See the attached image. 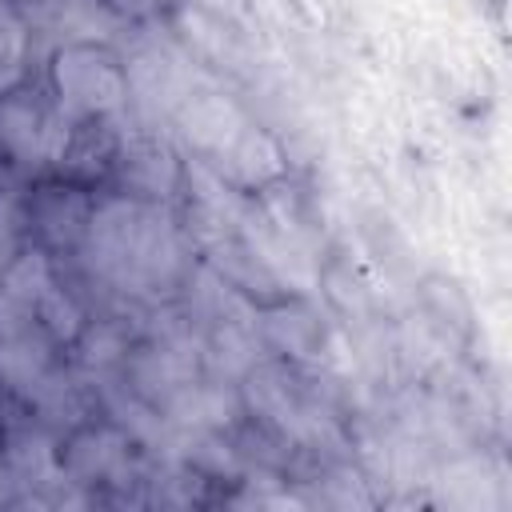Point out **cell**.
Returning <instances> with one entry per match:
<instances>
[{
    "mask_svg": "<svg viewBox=\"0 0 512 512\" xmlns=\"http://www.w3.org/2000/svg\"><path fill=\"white\" fill-rule=\"evenodd\" d=\"M52 88L68 120H104L128 100V76L100 44L60 48L52 60Z\"/></svg>",
    "mask_w": 512,
    "mask_h": 512,
    "instance_id": "6da1fadb",
    "label": "cell"
},
{
    "mask_svg": "<svg viewBox=\"0 0 512 512\" xmlns=\"http://www.w3.org/2000/svg\"><path fill=\"white\" fill-rule=\"evenodd\" d=\"M68 132V116L36 92L12 88L8 96H0V144L20 168L60 164Z\"/></svg>",
    "mask_w": 512,
    "mask_h": 512,
    "instance_id": "7a4b0ae2",
    "label": "cell"
},
{
    "mask_svg": "<svg viewBox=\"0 0 512 512\" xmlns=\"http://www.w3.org/2000/svg\"><path fill=\"white\" fill-rule=\"evenodd\" d=\"M184 272V236L172 220V212L156 200H144L140 208V228H136V244L128 256V272L124 284L128 292H164L180 280Z\"/></svg>",
    "mask_w": 512,
    "mask_h": 512,
    "instance_id": "3957f363",
    "label": "cell"
},
{
    "mask_svg": "<svg viewBox=\"0 0 512 512\" xmlns=\"http://www.w3.org/2000/svg\"><path fill=\"white\" fill-rule=\"evenodd\" d=\"M112 168H116V180L124 188V196H136V200H168L176 188H180V160L176 152L156 140V136H132L124 144H116V156H112Z\"/></svg>",
    "mask_w": 512,
    "mask_h": 512,
    "instance_id": "277c9868",
    "label": "cell"
},
{
    "mask_svg": "<svg viewBox=\"0 0 512 512\" xmlns=\"http://www.w3.org/2000/svg\"><path fill=\"white\" fill-rule=\"evenodd\" d=\"M248 400L256 408V416H264L272 428H280L292 440L316 444L324 436V420L320 412L292 388V380L280 368H252L248 372Z\"/></svg>",
    "mask_w": 512,
    "mask_h": 512,
    "instance_id": "5b68a950",
    "label": "cell"
},
{
    "mask_svg": "<svg viewBox=\"0 0 512 512\" xmlns=\"http://www.w3.org/2000/svg\"><path fill=\"white\" fill-rule=\"evenodd\" d=\"M196 376H200V344L184 332H168L132 356L136 388L144 396H156V400H168L172 392H180Z\"/></svg>",
    "mask_w": 512,
    "mask_h": 512,
    "instance_id": "8992f818",
    "label": "cell"
},
{
    "mask_svg": "<svg viewBox=\"0 0 512 512\" xmlns=\"http://www.w3.org/2000/svg\"><path fill=\"white\" fill-rule=\"evenodd\" d=\"M48 288H52L48 256L40 248L16 252L0 276V340L20 336L36 324V312H40V300Z\"/></svg>",
    "mask_w": 512,
    "mask_h": 512,
    "instance_id": "52a82bcc",
    "label": "cell"
},
{
    "mask_svg": "<svg viewBox=\"0 0 512 512\" xmlns=\"http://www.w3.org/2000/svg\"><path fill=\"white\" fill-rule=\"evenodd\" d=\"M176 124H180L184 140H188L196 152L208 156V164H212L220 152H228V148L236 144V136L248 128L244 112H240L228 96H220V92H200V96L188 92V96L176 104Z\"/></svg>",
    "mask_w": 512,
    "mask_h": 512,
    "instance_id": "ba28073f",
    "label": "cell"
},
{
    "mask_svg": "<svg viewBox=\"0 0 512 512\" xmlns=\"http://www.w3.org/2000/svg\"><path fill=\"white\" fill-rule=\"evenodd\" d=\"M240 416V400L224 384H184L164 400V420L184 436H212Z\"/></svg>",
    "mask_w": 512,
    "mask_h": 512,
    "instance_id": "9c48e42d",
    "label": "cell"
},
{
    "mask_svg": "<svg viewBox=\"0 0 512 512\" xmlns=\"http://www.w3.org/2000/svg\"><path fill=\"white\" fill-rule=\"evenodd\" d=\"M212 168L236 188H268L284 176V152L276 148V140L268 132L248 124L236 136V144L212 160Z\"/></svg>",
    "mask_w": 512,
    "mask_h": 512,
    "instance_id": "30bf717a",
    "label": "cell"
},
{
    "mask_svg": "<svg viewBox=\"0 0 512 512\" xmlns=\"http://www.w3.org/2000/svg\"><path fill=\"white\" fill-rule=\"evenodd\" d=\"M128 432L100 424V428H84L64 456V468L72 472L76 484H96V480H120L128 472Z\"/></svg>",
    "mask_w": 512,
    "mask_h": 512,
    "instance_id": "8fae6325",
    "label": "cell"
},
{
    "mask_svg": "<svg viewBox=\"0 0 512 512\" xmlns=\"http://www.w3.org/2000/svg\"><path fill=\"white\" fill-rule=\"evenodd\" d=\"M32 224L36 232L52 244V248H72L84 240V228H88V216H92V204L84 200L80 188H40L32 196Z\"/></svg>",
    "mask_w": 512,
    "mask_h": 512,
    "instance_id": "7c38bea8",
    "label": "cell"
},
{
    "mask_svg": "<svg viewBox=\"0 0 512 512\" xmlns=\"http://www.w3.org/2000/svg\"><path fill=\"white\" fill-rule=\"evenodd\" d=\"M260 336H264V344H272L276 352L296 356V360L320 356V344H324V328L304 304L268 308L264 320H260Z\"/></svg>",
    "mask_w": 512,
    "mask_h": 512,
    "instance_id": "4fadbf2b",
    "label": "cell"
},
{
    "mask_svg": "<svg viewBox=\"0 0 512 512\" xmlns=\"http://www.w3.org/2000/svg\"><path fill=\"white\" fill-rule=\"evenodd\" d=\"M124 76H128V84H132L148 104H164V108H172V112H176V104L188 96L180 64H176L172 56H164L160 48L136 52Z\"/></svg>",
    "mask_w": 512,
    "mask_h": 512,
    "instance_id": "5bb4252c",
    "label": "cell"
},
{
    "mask_svg": "<svg viewBox=\"0 0 512 512\" xmlns=\"http://www.w3.org/2000/svg\"><path fill=\"white\" fill-rule=\"evenodd\" d=\"M112 156H116V140L108 136V128L100 120H80V128L68 132L60 168L76 180H92L104 168H112Z\"/></svg>",
    "mask_w": 512,
    "mask_h": 512,
    "instance_id": "9a60e30c",
    "label": "cell"
},
{
    "mask_svg": "<svg viewBox=\"0 0 512 512\" xmlns=\"http://www.w3.org/2000/svg\"><path fill=\"white\" fill-rule=\"evenodd\" d=\"M60 32L72 44H108L116 32V12L104 0H68L60 8Z\"/></svg>",
    "mask_w": 512,
    "mask_h": 512,
    "instance_id": "2e32d148",
    "label": "cell"
},
{
    "mask_svg": "<svg viewBox=\"0 0 512 512\" xmlns=\"http://www.w3.org/2000/svg\"><path fill=\"white\" fill-rule=\"evenodd\" d=\"M48 344L32 340V328L20 336H4L0 340V376L8 384H36L48 368Z\"/></svg>",
    "mask_w": 512,
    "mask_h": 512,
    "instance_id": "e0dca14e",
    "label": "cell"
},
{
    "mask_svg": "<svg viewBox=\"0 0 512 512\" xmlns=\"http://www.w3.org/2000/svg\"><path fill=\"white\" fill-rule=\"evenodd\" d=\"M8 464H12L16 480H24V484H40V480H52L56 476V452H52V444L44 436H20V440H12Z\"/></svg>",
    "mask_w": 512,
    "mask_h": 512,
    "instance_id": "ac0fdd59",
    "label": "cell"
},
{
    "mask_svg": "<svg viewBox=\"0 0 512 512\" xmlns=\"http://www.w3.org/2000/svg\"><path fill=\"white\" fill-rule=\"evenodd\" d=\"M80 308L76 300L64 292V288H48L44 300H40V312H36V324L48 332V340H76L80 336Z\"/></svg>",
    "mask_w": 512,
    "mask_h": 512,
    "instance_id": "d6986e66",
    "label": "cell"
},
{
    "mask_svg": "<svg viewBox=\"0 0 512 512\" xmlns=\"http://www.w3.org/2000/svg\"><path fill=\"white\" fill-rule=\"evenodd\" d=\"M128 352V340L116 324H96L84 332V344H80V360L92 368V372H104L112 364H120Z\"/></svg>",
    "mask_w": 512,
    "mask_h": 512,
    "instance_id": "ffe728a7",
    "label": "cell"
},
{
    "mask_svg": "<svg viewBox=\"0 0 512 512\" xmlns=\"http://www.w3.org/2000/svg\"><path fill=\"white\" fill-rule=\"evenodd\" d=\"M24 52H28V36L24 28L0 12V96H8L20 76H24Z\"/></svg>",
    "mask_w": 512,
    "mask_h": 512,
    "instance_id": "44dd1931",
    "label": "cell"
},
{
    "mask_svg": "<svg viewBox=\"0 0 512 512\" xmlns=\"http://www.w3.org/2000/svg\"><path fill=\"white\" fill-rule=\"evenodd\" d=\"M20 232H24V212L12 196H0V276L20 252Z\"/></svg>",
    "mask_w": 512,
    "mask_h": 512,
    "instance_id": "7402d4cb",
    "label": "cell"
},
{
    "mask_svg": "<svg viewBox=\"0 0 512 512\" xmlns=\"http://www.w3.org/2000/svg\"><path fill=\"white\" fill-rule=\"evenodd\" d=\"M120 4H128V8H132V12H144V8H152V4H156V0H120Z\"/></svg>",
    "mask_w": 512,
    "mask_h": 512,
    "instance_id": "603a6c76",
    "label": "cell"
}]
</instances>
